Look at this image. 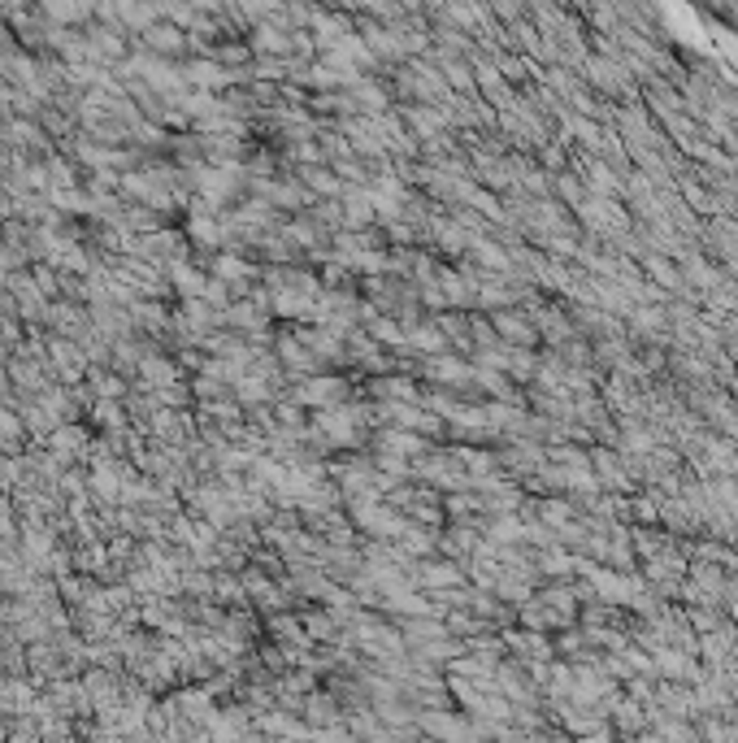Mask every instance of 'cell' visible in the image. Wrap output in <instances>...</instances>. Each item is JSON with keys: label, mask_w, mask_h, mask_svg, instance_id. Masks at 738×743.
<instances>
[{"label": "cell", "mask_w": 738, "mask_h": 743, "mask_svg": "<svg viewBox=\"0 0 738 743\" xmlns=\"http://www.w3.org/2000/svg\"><path fill=\"white\" fill-rule=\"evenodd\" d=\"M343 383L339 378H309V383H300V396H295V405H318V409H330V405H343Z\"/></svg>", "instance_id": "obj_1"}, {"label": "cell", "mask_w": 738, "mask_h": 743, "mask_svg": "<svg viewBox=\"0 0 738 743\" xmlns=\"http://www.w3.org/2000/svg\"><path fill=\"white\" fill-rule=\"evenodd\" d=\"M139 374H144V383H148V387H169V383L178 378V366H174L169 357L144 352V361H139Z\"/></svg>", "instance_id": "obj_2"}, {"label": "cell", "mask_w": 738, "mask_h": 743, "mask_svg": "<svg viewBox=\"0 0 738 743\" xmlns=\"http://www.w3.org/2000/svg\"><path fill=\"white\" fill-rule=\"evenodd\" d=\"M460 574H451V565H426L421 570V582H456Z\"/></svg>", "instance_id": "obj_4"}, {"label": "cell", "mask_w": 738, "mask_h": 743, "mask_svg": "<svg viewBox=\"0 0 738 743\" xmlns=\"http://www.w3.org/2000/svg\"><path fill=\"white\" fill-rule=\"evenodd\" d=\"M213 274L231 283V279H247V274H252V265H244V261H239V257H231V252H222V257L213 261ZM231 291H235V288H231Z\"/></svg>", "instance_id": "obj_3"}]
</instances>
